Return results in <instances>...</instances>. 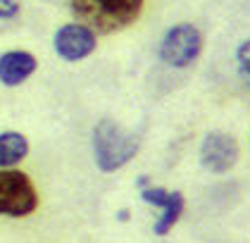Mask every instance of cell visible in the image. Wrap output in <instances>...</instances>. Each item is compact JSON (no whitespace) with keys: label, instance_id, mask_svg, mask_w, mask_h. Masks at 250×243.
<instances>
[{"label":"cell","instance_id":"cell-1","mask_svg":"<svg viewBox=\"0 0 250 243\" xmlns=\"http://www.w3.org/2000/svg\"><path fill=\"white\" fill-rule=\"evenodd\" d=\"M146 0H69V10L79 24L93 34H115L141 17Z\"/></svg>","mask_w":250,"mask_h":243},{"label":"cell","instance_id":"cell-2","mask_svg":"<svg viewBox=\"0 0 250 243\" xmlns=\"http://www.w3.org/2000/svg\"><path fill=\"white\" fill-rule=\"evenodd\" d=\"M141 150V136L115 119H100L93 129V157L100 172L112 174L129 165Z\"/></svg>","mask_w":250,"mask_h":243},{"label":"cell","instance_id":"cell-3","mask_svg":"<svg viewBox=\"0 0 250 243\" xmlns=\"http://www.w3.org/2000/svg\"><path fill=\"white\" fill-rule=\"evenodd\" d=\"M39 207V191L26 172L0 169V215L2 217H29Z\"/></svg>","mask_w":250,"mask_h":243},{"label":"cell","instance_id":"cell-4","mask_svg":"<svg viewBox=\"0 0 250 243\" xmlns=\"http://www.w3.org/2000/svg\"><path fill=\"white\" fill-rule=\"evenodd\" d=\"M200 53H203V34L188 22H179L172 29H167L160 43V60L174 69H186L200 57Z\"/></svg>","mask_w":250,"mask_h":243},{"label":"cell","instance_id":"cell-5","mask_svg":"<svg viewBox=\"0 0 250 243\" xmlns=\"http://www.w3.org/2000/svg\"><path fill=\"white\" fill-rule=\"evenodd\" d=\"M141 200L148 203V205L160 207V217L153 224L155 236H167L186 210V198H184L181 191H167V188L153 186V184L141 188Z\"/></svg>","mask_w":250,"mask_h":243},{"label":"cell","instance_id":"cell-6","mask_svg":"<svg viewBox=\"0 0 250 243\" xmlns=\"http://www.w3.org/2000/svg\"><path fill=\"white\" fill-rule=\"evenodd\" d=\"M98 38L96 34L79 24V22H69V24H62L55 36H53V50L60 60L64 62H79V60H86L88 55L96 53Z\"/></svg>","mask_w":250,"mask_h":243},{"label":"cell","instance_id":"cell-7","mask_svg":"<svg viewBox=\"0 0 250 243\" xmlns=\"http://www.w3.org/2000/svg\"><path fill=\"white\" fill-rule=\"evenodd\" d=\"M238 141L227 131H210L200 143V165L212 174H227L238 162Z\"/></svg>","mask_w":250,"mask_h":243},{"label":"cell","instance_id":"cell-8","mask_svg":"<svg viewBox=\"0 0 250 243\" xmlns=\"http://www.w3.org/2000/svg\"><path fill=\"white\" fill-rule=\"evenodd\" d=\"M39 69V60L29 50H7L0 55V84L7 88L21 86Z\"/></svg>","mask_w":250,"mask_h":243},{"label":"cell","instance_id":"cell-9","mask_svg":"<svg viewBox=\"0 0 250 243\" xmlns=\"http://www.w3.org/2000/svg\"><path fill=\"white\" fill-rule=\"evenodd\" d=\"M29 138L21 131H2L0 133V169H15L29 155Z\"/></svg>","mask_w":250,"mask_h":243},{"label":"cell","instance_id":"cell-10","mask_svg":"<svg viewBox=\"0 0 250 243\" xmlns=\"http://www.w3.org/2000/svg\"><path fill=\"white\" fill-rule=\"evenodd\" d=\"M236 65H238V76L250 88V38L243 41L236 50Z\"/></svg>","mask_w":250,"mask_h":243},{"label":"cell","instance_id":"cell-11","mask_svg":"<svg viewBox=\"0 0 250 243\" xmlns=\"http://www.w3.org/2000/svg\"><path fill=\"white\" fill-rule=\"evenodd\" d=\"M20 0H0V19H15L20 15Z\"/></svg>","mask_w":250,"mask_h":243},{"label":"cell","instance_id":"cell-12","mask_svg":"<svg viewBox=\"0 0 250 243\" xmlns=\"http://www.w3.org/2000/svg\"><path fill=\"white\" fill-rule=\"evenodd\" d=\"M117 220H119V222H126V220H129V210H119Z\"/></svg>","mask_w":250,"mask_h":243}]
</instances>
